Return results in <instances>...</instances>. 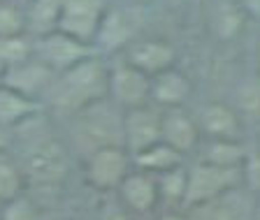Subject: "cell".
<instances>
[{
	"mask_svg": "<svg viewBox=\"0 0 260 220\" xmlns=\"http://www.w3.org/2000/svg\"><path fill=\"white\" fill-rule=\"evenodd\" d=\"M156 188L158 202H165L168 206H181L186 195V165L156 174Z\"/></svg>",
	"mask_w": 260,
	"mask_h": 220,
	"instance_id": "23",
	"label": "cell"
},
{
	"mask_svg": "<svg viewBox=\"0 0 260 220\" xmlns=\"http://www.w3.org/2000/svg\"><path fill=\"white\" fill-rule=\"evenodd\" d=\"M137 38V26L130 19V14L121 7H107L103 21L98 26V32L93 38V47L100 56H114L121 54L133 40Z\"/></svg>",
	"mask_w": 260,
	"mask_h": 220,
	"instance_id": "12",
	"label": "cell"
},
{
	"mask_svg": "<svg viewBox=\"0 0 260 220\" xmlns=\"http://www.w3.org/2000/svg\"><path fill=\"white\" fill-rule=\"evenodd\" d=\"M133 3H146V0H133Z\"/></svg>",
	"mask_w": 260,
	"mask_h": 220,
	"instance_id": "37",
	"label": "cell"
},
{
	"mask_svg": "<svg viewBox=\"0 0 260 220\" xmlns=\"http://www.w3.org/2000/svg\"><path fill=\"white\" fill-rule=\"evenodd\" d=\"M149 84L151 77L135 70L123 58L107 60V100L125 112V109L144 107L149 102Z\"/></svg>",
	"mask_w": 260,
	"mask_h": 220,
	"instance_id": "5",
	"label": "cell"
},
{
	"mask_svg": "<svg viewBox=\"0 0 260 220\" xmlns=\"http://www.w3.org/2000/svg\"><path fill=\"white\" fill-rule=\"evenodd\" d=\"M0 218L3 220H40L38 206L32 204V199H28L26 195L10 199L0 206Z\"/></svg>",
	"mask_w": 260,
	"mask_h": 220,
	"instance_id": "28",
	"label": "cell"
},
{
	"mask_svg": "<svg viewBox=\"0 0 260 220\" xmlns=\"http://www.w3.org/2000/svg\"><path fill=\"white\" fill-rule=\"evenodd\" d=\"M255 197L239 186L202 206L188 211V220H251Z\"/></svg>",
	"mask_w": 260,
	"mask_h": 220,
	"instance_id": "15",
	"label": "cell"
},
{
	"mask_svg": "<svg viewBox=\"0 0 260 220\" xmlns=\"http://www.w3.org/2000/svg\"><path fill=\"white\" fill-rule=\"evenodd\" d=\"M195 121L202 139H242L244 134V118L235 112L233 104L221 100H209L202 104Z\"/></svg>",
	"mask_w": 260,
	"mask_h": 220,
	"instance_id": "14",
	"label": "cell"
},
{
	"mask_svg": "<svg viewBox=\"0 0 260 220\" xmlns=\"http://www.w3.org/2000/svg\"><path fill=\"white\" fill-rule=\"evenodd\" d=\"M121 204L133 213H151L158 206V188H156V176L146 174L142 169H135L121 181L119 188Z\"/></svg>",
	"mask_w": 260,
	"mask_h": 220,
	"instance_id": "17",
	"label": "cell"
},
{
	"mask_svg": "<svg viewBox=\"0 0 260 220\" xmlns=\"http://www.w3.org/2000/svg\"><path fill=\"white\" fill-rule=\"evenodd\" d=\"M239 186H242V169L216 167L198 160L195 165L186 167V195L181 209L190 211L195 206H202Z\"/></svg>",
	"mask_w": 260,
	"mask_h": 220,
	"instance_id": "2",
	"label": "cell"
},
{
	"mask_svg": "<svg viewBox=\"0 0 260 220\" xmlns=\"http://www.w3.org/2000/svg\"><path fill=\"white\" fill-rule=\"evenodd\" d=\"M158 220H188V215L177 213V211H168V213H162Z\"/></svg>",
	"mask_w": 260,
	"mask_h": 220,
	"instance_id": "33",
	"label": "cell"
},
{
	"mask_svg": "<svg viewBox=\"0 0 260 220\" xmlns=\"http://www.w3.org/2000/svg\"><path fill=\"white\" fill-rule=\"evenodd\" d=\"M242 186L255 199L260 197V149L246 153V160L242 165Z\"/></svg>",
	"mask_w": 260,
	"mask_h": 220,
	"instance_id": "29",
	"label": "cell"
},
{
	"mask_svg": "<svg viewBox=\"0 0 260 220\" xmlns=\"http://www.w3.org/2000/svg\"><path fill=\"white\" fill-rule=\"evenodd\" d=\"M107 3H109V0H107Z\"/></svg>",
	"mask_w": 260,
	"mask_h": 220,
	"instance_id": "41",
	"label": "cell"
},
{
	"mask_svg": "<svg viewBox=\"0 0 260 220\" xmlns=\"http://www.w3.org/2000/svg\"><path fill=\"white\" fill-rule=\"evenodd\" d=\"M30 56H32V38L28 32L14 35V38H0V63L5 67L23 63Z\"/></svg>",
	"mask_w": 260,
	"mask_h": 220,
	"instance_id": "26",
	"label": "cell"
},
{
	"mask_svg": "<svg viewBox=\"0 0 260 220\" xmlns=\"http://www.w3.org/2000/svg\"><path fill=\"white\" fill-rule=\"evenodd\" d=\"M233 107L242 118H260V75L253 79H244L235 88Z\"/></svg>",
	"mask_w": 260,
	"mask_h": 220,
	"instance_id": "25",
	"label": "cell"
},
{
	"mask_svg": "<svg viewBox=\"0 0 260 220\" xmlns=\"http://www.w3.org/2000/svg\"><path fill=\"white\" fill-rule=\"evenodd\" d=\"M119 56L135 70L144 72L146 77H153L158 72L174 67L179 58L174 44L160 38H135Z\"/></svg>",
	"mask_w": 260,
	"mask_h": 220,
	"instance_id": "8",
	"label": "cell"
},
{
	"mask_svg": "<svg viewBox=\"0 0 260 220\" xmlns=\"http://www.w3.org/2000/svg\"><path fill=\"white\" fill-rule=\"evenodd\" d=\"M125 211L128 209L123 204H107L103 209V213H100V220H128Z\"/></svg>",
	"mask_w": 260,
	"mask_h": 220,
	"instance_id": "30",
	"label": "cell"
},
{
	"mask_svg": "<svg viewBox=\"0 0 260 220\" xmlns=\"http://www.w3.org/2000/svg\"><path fill=\"white\" fill-rule=\"evenodd\" d=\"M133 172V156L123 146H100L86 158V181L95 190H116Z\"/></svg>",
	"mask_w": 260,
	"mask_h": 220,
	"instance_id": "7",
	"label": "cell"
},
{
	"mask_svg": "<svg viewBox=\"0 0 260 220\" xmlns=\"http://www.w3.org/2000/svg\"><path fill=\"white\" fill-rule=\"evenodd\" d=\"M75 118L79 139L91 151L100 149V146H123V130H121L123 112L109 100L81 109L79 114H75Z\"/></svg>",
	"mask_w": 260,
	"mask_h": 220,
	"instance_id": "3",
	"label": "cell"
},
{
	"mask_svg": "<svg viewBox=\"0 0 260 220\" xmlns=\"http://www.w3.org/2000/svg\"><path fill=\"white\" fill-rule=\"evenodd\" d=\"M0 220H3V218H0Z\"/></svg>",
	"mask_w": 260,
	"mask_h": 220,
	"instance_id": "40",
	"label": "cell"
},
{
	"mask_svg": "<svg viewBox=\"0 0 260 220\" xmlns=\"http://www.w3.org/2000/svg\"><path fill=\"white\" fill-rule=\"evenodd\" d=\"M23 186H26V176H23L19 162L0 153V206L23 195Z\"/></svg>",
	"mask_w": 260,
	"mask_h": 220,
	"instance_id": "24",
	"label": "cell"
},
{
	"mask_svg": "<svg viewBox=\"0 0 260 220\" xmlns=\"http://www.w3.org/2000/svg\"><path fill=\"white\" fill-rule=\"evenodd\" d=\"M258 60H260V54H258Z\"/></svg>",
	"mask_w": 260,
	"mask_h": 220,
	"instance_id": "38",
	"label": "cell"
},
{
	"mask_svg": "<svg viewBox=\"0 0 260 220\" xmlns=\"http://www.w3.org/2000/svg\"><path fill=\"white\" fill-rule=\"evenodd\" d=\"M10 3H14V5H19V7H21V10H26V7H28V3H30V0H10Z\"/></svg>",
	"mask_w": 260,
	"mask_h": 220,
	"instance_id": "35",
	"label": "cell"
},
{
	"mask_svg": "<svg viewBox=\"0 0 260 220\" xmlns=\"http://www.w3.org/2000/svg\"><path fill=\"white\" fill-rule=\"evenodd\" d=\"M186 165V158L179 153V151H174L172 146L162 144V141H156V144H151L149 149L140 151L137 156H133V167L135 169H142V172L146 174H162V172H170V169H174V167H181Z\"/></svg>",
	"mask_w": 260,
	"mask_h": 220,
	"instance_id": "20",
	"label": "cell"
},
{
	"mask_svg": "<svg viewBox=\"0 0 260 220\" xmlns=\"http://www.w3.org/2000/svg\"><path fill=\"white\" fill-rule=\"evenodd\" d=\"M32 38V35H30ZM95 47L88 42H81V40L72 38L63 30H49L42 32V35H35L32 38V56L44 63L54 75H60V72L75 67L77 63L95 56Z\"/></svg>",
	"mask_w": 260,
	"mask_h": 220,
	"instance_id": "4",
	"label": "cell"
},
{
	"mask_svg": "<svg viewBox=\"0 0 260 220\" xmlns=\"http://www.w3.org/2000/svg\"><path fill=\"white\" fill-rule=\"evenodd\" d=\"M54 79H56L54 72L49 70L44 63H40L35 56H30L23 63H16L12 67H7L5 77H3V84L10 86L12 91L44 104V97H47Z\"/></svg>",
	"mask_w": 260,
	"mask_h": 220,
	"instance_id": "11",
	"label": "cell"
},
{
	"mask_svg": "<svg viewBox=\"0 0 260 220\" xmlns=\"http://www.w3.org/2000/svg\"><path fill=\"white\" fill-rule=\"evenodd\" d=\"M160 141L179 151L184 158L198 151L202 144V134L195 116H190L184 107L160 109Z\"/></svg>",
	"mask_w": 260,
	"mask_h": 220,
	"instance_id": "13",
	"label": "cell"
},
{
	"mask_svg": "<svg viewBox=\"0 0 260 220\" xmlns=\"http://www.w3.org/2000/svg\"><path fill=\"white\" fill-rule=\"evenodd\" d=\"M246 21L249 16L242 10L239 0H218L211 10V30L221 42H233L235 38H239Z\"/></svg>",
	"mask_w": 260,
	"mask_h": 220,
	"instance_id": "19",
	"label": "cell"
},
{
	"mask_svg": "<svg viewBox=\"0 0 260 220\" xmlns=\"http://www.w3.org/2000/svg\"><path fill=\"white\" fill-rule=\"evenodd\" d=\"M246 153L249 151H246L242 139H205V146L200 151V160L216 167L242 169Z\"/></svg>",
	"mask_w": 260,
	"mask_h": 220,
	"instance_id": "21",
	"label": "cell"
},
{
	"mask_svg": "<svg viewBox=\"0 0 260 220\" xmlns=\"http://www.w3.org/2000/svg\"><path fill=\"white\" fill-rule=\"evenodd\" d=\"M5 70H7V67H5L3 63H0V84H3V77H5Z\"/></svg>",
	"mask_w": 260,
	"mask_h": 220,
	"instance_id": "36",
	"label": "cell"
},
{
	"mask_svg": "<svg viewBox=\"0 0 260 220\" xmlns=\"http://www.w3.org/2000/svg\"><path fill=\"white\" fill-rule=\"evenodd\" d=\"M21 172L26 181L32 183H58L68 174V153H65L63 144L54 137H40L38 141H32L30 149L26 151Z\"/></svg>",
	"mask_w": 260,
	"mask_h": 220,
	"instance_id": "6",
	"label": "cell"
},
{
	"mask_svg": "<svg viewBox=\"0 0 260 220\" xmlns=\"http://www.w3.org/2000/svg\"><path fill=\"white\" fill-rule=\"evenodd\" d=\"M251 220H260V197L255 199V204H253V213H251Z\"/></svg>",
	"mask_w": 260,
	"mask_h": 220,
	"instance_id": "34",
	"label": "cell"
},
{
	"mask_svg": "<svg viewBox=\"0 0 260 220\" xmlns=\"http://www.w3.org/2000/svg\"><path fill=\"white\" fill-rule=\"evenodd\" d=\"M190 95H193V81H190V77L186 72L179 70L177 65L151 77L149 102L153 107H158V109L184 107Z\"/></svg>",
	"mask_w": 260,
	"mask_h": 220,
	"instance_id": "16",
	"label": "cell"
},
{
	"mask_svg": "<svg viewBox=\"0 0 260 220\" xmlns=\"http://www.w3.org/2000/svg\"><path fill=\"white\" fill-rule=\"evenodd\" d=\"M0 3H3V0H0Z\"/></svg>",
	"mask_w": 260,
	"mask_h": 220,
	"instance_id": "39",
	"label": "cell"
},
{
	"mask_svg": "<svg viewBox=\"0 0 260 220\" xmlns=\"http://www.w3.org/2000/svg\"><path fill=\"white\" fill-rule=\"evenodd\" d=\"M26 30V12L19 5L3 0L0 3V38H14L23 35Z\"/></svg>",
	"mask_w": 260,
	"mask_h": 220,
	"instance_id": "27",
	"label": "cell"
},
{
	"mask_svg": "<svg viewBox=\"0 0 260 220\" xmlns=\"http://www.w3.org/2000/svg\"><path fill=\"white\" fill-rule=\"evenodd\" d=\"M239 5H242V10L246 12L249 19L260 21V0H239Z\"/></svg>",
	"mask_w": 260,
	"mask_h": 220,
	"instance_id": "31",
	"label": "cell"
},
{
	"mask_svg": "<svg viewBox=\"0 0 260 220\" xmlns=\"http://www.w3.org/2000/svg\"><path fill=\"white\" fill-rule=\"evenodd\" d=\"M107 7V0H63L56 28L81 42L93 44V38H95Z\"/></svg>",
	"mask_w": 260,
	"mask_h": 220,
	"instance_id": "9",
	"label": "cell"
},
{
	"mask_svg": "<svg viewBox=\"0 0 260 220\" xmlns=\"http://www.w3.org/2000/svg\"><path fill=\"white\" fill-rule=\"evenodd\" d=\"M10 132L12 130H7V128L0 125V153H5V149L10 146Z\"/></svg>",
	"mask_w": 260,
	"mask_h": 220,
	"instance_id": "32",
	"label": "cell"
},
{
	"mask_svg": "<svg viewBox=\"0 0 260 220\" xmlns=\"http://www.w3.org/2000/svg\"><path fill=\"white\" fill-rule=\"evenodd\" d=\"M44 109L42 102L30 100L21 93L12 91L10 86L0 84V125L7 130H19L30 118L40 116Z\"/></svg>",
	"mask_w": 260,
	"mask_h": 220,
	"instance_id": "18",
	"label": "cell"
},
{
	"mask_svg": "<svg viewBox=\"0 0 260 220\" xmlns=\"http://www.w3.org/2000/svg\"><path fill=\"white\" fill-rule=\"evenodd\" d=\"M63 0H30L26 12V30L28 35H42V32L56 30Z\"/></svg>",
	"mask_w": 260,
	"mask_h": 220,
	"instance_id": "22",
	"label": "cell"
},
{
	"mask_svg": "<svg viewBox=\"0 0 260 220\" xmlns=\"http://www.w3.org/2000/svg\"><path fill=\"white\" fill-rule=\"evenodd\" d=\"M121 130H123V149L130 156H137L140 151L160 141V109L153 104L125 109Z\"/></svg>",
	"mask_w": 260,
	"mask_h": 220,
	"instance_id": "10",
	"label": "cell"
},
{
	"mask_svg": "<svg viewBox=\"0 0 260 220\" xmlns=\"http://www.w3.org/2000/svg\"><path fill=\"white\" fill-rule=\"evenodd\" d=\"M107 100V58L100 54L77 63L56 75L44 104L63 114H79L81 109Z\"/></svg>",
	"mask_w": 260,
	"mask_h": 220,
	"instance_id": "1",
	"label": "cell"
}]
</instances>
